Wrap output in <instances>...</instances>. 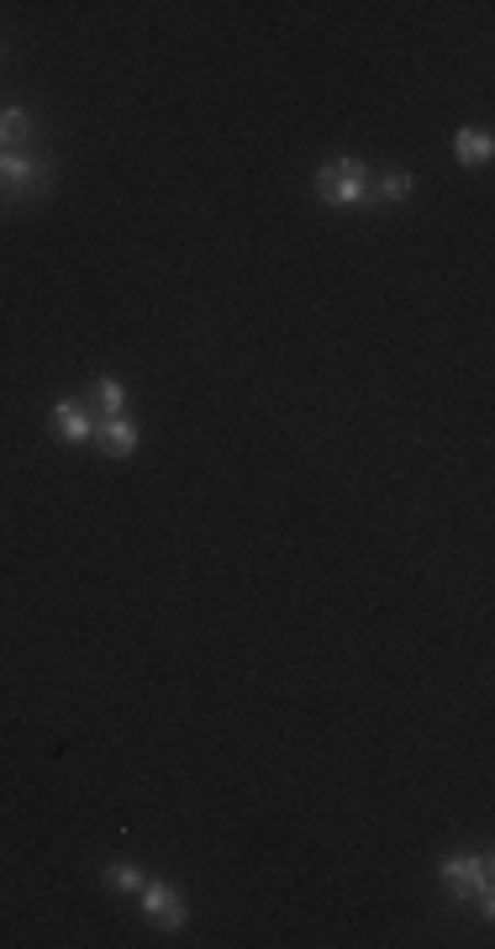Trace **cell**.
Masks as SVG:
<instances>
[{
	"instance_id": "1",
	"label": "cell",
	"mask_w": 495,
	"mask_h": 949,
	"mask_svg": "<svg viewBox=\"0 0 495 949\" xmlns=\"http://www.w3.org/2000/svg\"><path fill=\"white\" fill-rule=\"evenodd\" d=\"M316 201L322 206H364L369 196H374V169H369L364 158L342 154V158H327L322 169H316Z\"/></svg>"
},
{
	"instance_id": "2",
	"label": "cell",
	"mask_w": 495,
	"mask_h": 949,
	"mask_svg": "<svg viewBox=\"0 0 495 949\" xmlns=\"http://www.w3.org/2000/svg\"><path fill=\"white\" fill-rule=\"evenodd\" d=\"M443 881L453 896H474L480 918H495V875H491V855H485V849H474V855H448Z\"/></svg>"
},
{
	"instance_id": "3",
	"label": "cell",
	"mask_w": 495,
	"mask_h": 949,
	"mask_svg": "<svg viewBox=\"0 0 495 949\" xmlns=\"http://www.w3.org/2000/svg\"><path fill=\"white\" fill-rule=\"evenodd\" d=\"M48 175H53V164L22 154V148H5V154H0V190H5L11 201L43 196V190H48Z\"/></svg>"
},
{
	"instance_id": "4",
	"label": "cell",
	"mask_w": 495,
	"mask_h": 949,
	"mask_svg": "<svg viewBox=\"0 0 495 949\" xmlns=\"http://www.w3.org/2000/svg\"><path fill=\"white\" fill-rule=\"evenodd\" d=\"M137 907H143V918L154 923V928H184V896L169 886V881H143V892H137Z\"/></svg>"
},
{
	"instance_id": "5",
	"label": "cell",
	"mask_w": 495,
	"mask_h": 949,
	"mask_svg": "<svg viewBox=\"0 0 495 949\" xmlns=\"http://www.w3.org/2000/svg\"><path fill=\"white\" fill-rule=\"evenodd\" d=\"M53 433L64 444H95V417L79 406V401H58L53 406Z\"/></svg>"
},
{
	"instance_id": "6",
	"label": "cell",
	"mask_w": 495,
	"mask_h": 949,
	"mask_svg": "<svg viewBox=\"0 0 495 949\" xmlns=\"http://www.w3.org/2000/svg\"><path fill=\"white\" fill-rule=\"evenodd\" d=\"M95 444H101L105 459H127V454H137V422L132 417H105L101 427H95Z\"/></svg>"
},
{
	"instance_id": "7",
	"label": "cell",
	"mask_w": 495,
	"mask_h": 949,
	"mask_svg": "<svg viewBox=\"0 0 495 949\" xmlns=\"http://www.w3.org/2000/svg\"><path fill=\"white\" fill-rule=\"evenodd\" d=\"M495 154V137L485 127H459L453 132V158L464 164V169H485Z\"/></svg>"
},
{
	"instance_id": "8",
	"label": "cell",
	"mask_w": 495,
	"mask_h": 949,
	"mask_svg": "<svg viewBox=\"0 0 495 949\" xmlns=\"http://www.w3.org/2000/svg\"><path fill=\"white\" fill-rule=\"evenodd\" d=\"M90 391H95V406H101L105 417H127L132 391H127V386H122V380H116V375H101V380H95Z\"/></svg>"
},
{
	"instance_id": "9",
	"label": "cell",
	"mask_w": 495,
	"mask_h": 949,
	"mask_svg": "<svg viewBox=\"0 0 495 949\" xmlns=\"http://www.w3.org/2000/svg\"><path fill=\"white\" fill-rule=\"evenodd\" d=\"M26 132H32V116H26L22 105H5V111H0V154H5V148H22Z\"/></svg>"
},
{
	"instance_id": "10",
	"label": "cell",
	"mask_w": 495,
	"mask_h": 949,
	"mask_svg": "<svg viewBox=\"0 0 495 949\" xmlns=\"http://www.w3.org/2000/svg\"><path fill=\"white\" fill-rule=\"evenodd\" d=\"M417 190V175L412 169H385V175H374V196L380 201H406Z\"/></svg>"
},
{
	"instance_id": "11",
	"label": "cell",
	"mask_w": 495,
	"mask_h": 949,
	"mask_svg": "<svg viewBox=\"0 0 495 949\" xmlns=\"http://www.w3.org/2000/svg\"><path fill=\"white\" fill-rule=\"evenodd\" d=\"M143 881H148V875H143V870H137V866H127V860H116V866H105V886H116V892L137 896V892H143Z\"/></svg>"
}]
</instances>
